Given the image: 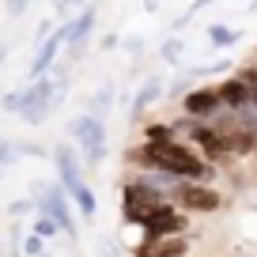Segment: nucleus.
I'll list each match as a JSON object with an SVG mask.
<instances>
[{
    "label": "nucleus",
    "instance_id": "20",
    "mask_svg": "<svg viewBox=\"0 0 257 257\" xmlns=\"http://www.w3.org/2000/svg\"><path fill=\"white\" fill-rule=\"evenodd\" d=\"M170 137H178L174 125H148L144 128V140H170Z\"/></svg>",
    "mask_w": 257,
    "mask_h": 257
},
{
    "label": "nucleus",
    "instance_id": "1",
    "mask_svg": "<svg viewBox=\"0 0 257 257\" xmlns=\"http://www.w3.org/2000/svg\"><path fill=\"white\" fill-rule=\"evenodd\" d=\"M133 159H137L140 167L167 170V174H178V178H185V182H208V178L216 174L212 163H204L201 155L193 152L189 144H182L178 137H170V140H144V148L133 152Z\"/></svg>",
    "mask_w": 257,
    "mask_h": 257
},
{
    "label": "nucleus",
    "instance_id": "31",
    "mask_svg": "<svg viewBox=\"0 0 257 257\" xmlns=\"http://www.w3.org/2000/svg\"><path fill=\"white\" fill-rule=\"evenodd\" d=\"M68 4H72V8H80V4H83V0H68Z\"/></svg>",
    "mask_w": 257,
    "mask_h": 257
},
{
    "label": "nucleus",
    "instance_id": "15",
    "mask_svg": "<svg viewBox=\"0 0 257 257\" xmlns=\"http://www.w3.org/2000/svg\"><path fill=\"white\" fill-rule=\"evenodd\" d=\"M159 98H163V83L159 80H144V87H140L137 98H133V113L140 117V113H144L152 102H159Z\"/></svg>",
    "mask_w": 257,
    "mask_h": 257
},
{
    "label": "nucleus",
    "instance_id": "27",
    "mask_svg": "<svg viewBox=\"0 0 257 257\" xmlns=\"http://www.w3.org/2000/svg\"><path fill=\"white\" fill-rule=\"evenodd\" d=\"M49 4H53V8L61 12V16H68V8H72V4H68V0H49Z\"/></svg>",
    "mask_w": 257,
    "mask_h": 257
},
{
    "label": "nucleus",
    "instance_id": "8",
    "mask_svg": "<svg viewBox=\"0 0 257 257\" xmlns=\"http://www.w3.org/2000/svg\"><path fill=\"white\" fill-rule=\"evenodd\" d=\"M38 212L42 216H49L61 231L76 234V223H72V212H68V189L64 185H38Z\"/></svg>",
    "mask_w": 257,
    "mask_h": 257
},
{
    "label": "nucleus",
    "instance_id": "2",
    "mask_svg": "<svg viewBox=\"0 0 257 257\" xmlns=\"http://www.w3.org/2000/svg\"><path fill=\"white\" fill-rule=\"evenodd\" d=\"M64 95H68V80H53V72H42V76H34L27 87L8 91V95H4V110L19 113L27 125H42V121H49V113L64 102Z\"/></svg>",
    "mask_w": 257,
    "mask_h": 257
},
{
    "label": "nucleus",
    "instance_id": "25",
    "mask_svg": "<svg viewBox=\"0 0 257 257\" xmlns=\"http://www.w3.org/2000/svg\"><path fill=\"white\" fill-rule=\"evenodd\" d=\"M23 253H31V257H42V238H38V234L23 242Z\"/></svg>",
    "mask_w": 257,
    "mask_h": 257
},
{
    "label": "nucleus",
    "instance_id": "3",
    "mask_svg": "<svg viewBox=\"0 0 257 257\" xmlns=\"http://www.w3.org/2000/svg\"><path fill=\"white\" fill-rule=\"evenodd\" d=\"M68 133H72L76 144H80L83 163H87L91 170L102 167V159H106V125H102V117H95V113H80V117L68 121Z\"/></svg>",
    "mask_w": 257,
    "mask_h": 257
},
{
    "label": "nucleus",
    "instance_id": "28",
    "mask_svg": "<svg viewBox=\"0 0 257 257\" xmlns=\"http://www.w3.org/2000/svg\"><path fill=\"white\" fill-rule=\"evenodd\" d=\"M98 253H102V257H117V253H113L110 246H106V242H98Z\"/></svg>",
    "mask_w": 257,
    "mask_h": 257
},
{
    "label": "nucleus",
    "instance_id": "13",
    "mask_svg": "<svg viewBox=\"0 0 257 257\" xmlns=\"http://www.w3.org/2000/svg\"><path fill=\"white\" fill-rule=\"evenodd\" d=\"M53 163H57V174H61L64 189H76V185L83 182L80 178V155H76L72 144H57L53 148Z\"/></svg>",
    "mask_w": 257,
    "mask_h": 257
},
{
    "label": "nucleus",
    "instance_id": "18",
    "mask_svg": "<svg viewBox=\"0 0 257 257\" xmlns=\"http://www.w3.org/2000/svg\"><path fill=\"white\" fill-rule=\"evenodd\" d=\"M208 42L216 49H231L234 42H238V31H231V27H223V23H212L208 27Z\"/></svg>",
    "mask_w": 257,
    "mask_h": 257
},
{
    "label": "nucleus",
    "instance_id": "23",
    "mask_svg": "<svg viewBox=\"0 0 257 257\" xmlns=\"http://www.w3.org/2000/svg\"><path fill=\"white\" fill-rule=\"evenodd\" d=\"M4 8H8V16H12V19H19L27 8H31V0H4Z\"/></svg>",
    "mask_w": 257,
    "mask_h": 257
},
{
    "label": "nucleus",
    "instance_id": "12",
    "mask_svg": "<svg viewBox=\"0 0 257 257\" xmlns=\"http://www.w3.org/2000/svg\"><path fill=\"white\" fill-rule=\"evenodd\" d=\"M189 238L185 234H167V238H144V246H137V257H185Z\"/></svg>",
    "mask_w": 257,
    "mask_h": 257
},
{
    "label": "nucleus",
    "instance_id": "11",
    "mask_svg": "<svg viewBox=\"0 0 257 257\" xmlns=\"http://www.w3.org/2000/svg\"><path fill=\"white\" fill-rule=\"evenodd\" d=\"M64 38H68V23H61V27H53V31H49V38L38 46V53H34V61H31V80L53 68L57 53L64 49Z\"/></svg>",
    "mask_w": 257,
    "mask_h": 257
},
{
    "label": "nucleus",
    "instance_id": "22",
    "mask_svg": "<svg viewBox=\"0 0 257 257\" xmlns=\"http://www.w3.org/2000/svg\"><path fill=\"white\" fill-rule=\"evenodd\" d=\"M178 57H182V42H178V38H167V42H163V61L174 64Z\"/></svg>",
    "mask_w": 257,
    "mask_h": 257
},
{
    "label": "nucleus",
    "instance_id": "5",
    "mask_svg": "<svg viewBox=\"0 0 257 257\" xmlns=\"http://www.w3.org/2000/svg\"><path fill=\"white\" fill-rule=\"evenodd\" d=\"M185 137H189V144L197 148V155H201L204 163H219V159H231L227 155V148H223V137L216 133V125L212 121H197V117H189L185 121Z\"/></svg>",
    "mask_w": 257,
    "mask_h": 257
},
{
    "label": "nucleus",
    "instance_id": "6",
    "mask_svg": "<svg viewBox=\"0 0 257 257\" xmlns=\"http://www.w3.org/2000/svg\"><path fill=\"white\" fill-rule=\"evenodd\" d=\"M170 197H174L170 204H178L182 212H216L223 204V197L216 189H208V182H185V178L174 185Z\"/></svg>",
    "mask_w": 257,
    "mask_h": 257
},
{
    "label": "nucleus",
    "instance_id": "19",
    "mask_svg": "<svg viewBox=\"0 0 257 257\" xmlns=\"http://www.w3.org/2000/svg\"><path fill=\"white\" fill-rule=\"evenodd\" d=\"M234 76H238L242 87H246V102H249V110L257 113V64H253V68H238Z\"/></svg>",
    "mask_w": 257,
    "mask_h": 257
},
{
    "label": "nucleus",
    "instance_id": "10",
    "mask_svg": "<svg viewBox=\"0 0 257 257\" xmlns=\"http://www.w3.org/2000/svg\"><path fill=\"white\" fill-rule=\"evenodd\" d=\"M182 110H185V117L208 121V117H216V113L223 110V102H219L216 87H197V91H189V95L182 98Z\"/></svg>",
    "mask_w": 257,
    "mask_h": 257
},
{
    "label": "nucleus",
    "instance_id": "16",
    "mask_svg": "<svg viewBox=\"0 0 257 257\" xmlns=\"http://www.w3.org/2000/svg\"><path fill=\"white\" fill-rule=\"evenodd\" d=\"M113 95H117V91H113V83L106 80L102 87H98L95 95H91V102H87V113H95V117H106V113H110V106H113Z\"/></svg>",
    "mask_w": 257,
    "mask_h": 257
},
{
    "label": "nucleus",
    "instance_id": "30",
    "mask_svg": "<svg viewBox=\"0 0 257 257\" xmlns=\"http://www.w3.org/2000/svg\"><path fill=\"white\" fill-rule=\"evenodd\" d=\"M253 155H257V125H253Z\"/></svg>",
    "mask_w": 257,
    "mask_h": 257
},
{
    "label": "nucleus",
    "instance_id": "26",
    "mask_svg": "<svg viewBox=\"0 0 257 257\" xmlns=\"http://www.w3.org/2000/svg\"><path fill=\"white\" fill-rule=\"evenodd\" d=\"M8 212H12V216H23V212H31V204H27V201H16Z\"/></svg>",
    "mask_w": 257,
    "mask_h": 257
},
{
    "label": "nucleus",
    "instance_id": "17",
    "mask_svg": "<svg viewBox=\"0 0 257 257\" xmlns=\"http://www.w3.org/2000/svg\"><path fill=\"white\" fill-rule=\"evenodd\" d=\"M68 197H72V201L80 204V212H83L87 219L98 212V204H95V193H91V185H87V182H80L76 189H68Z\"/></svg>",
    "mask_w": 257,
    "mask_h": 257
},
{
    "label": "nucleus",
    "instance_id": "14",
    "mask_svg": "<svg viewBox=\"0 0 257 257\" xmlns=\"http://www.w3.org/2000/svg\"><path fill=\"white\" fill-rule=\"evenodd\" d=\"M216 91H219V102H223V110H242V106H249V102H246V87H242L238 76L223 80Z\"/></svg>",
    "mask_w": 257,
    "mask_h": 257
},
{
    "label": "nucleus",
    "instance_id": "24",
    "mask_svg": "<svg viewBox=\"0 0 257 257\" xmlns=\"http://www.w3.org/2000/svg\"><path fill=\"white\" fill-rule=\"evenodd\" d=\"M16 155H19V148H12L8 140H0V167H4V163H12Z\"/></svg>",
    "mask_w": 257,
    "mask_h": 257
},
{
    "label": "nucleus",
    "instance_id": "29",
    "mask_svg": "<svg viewBox=\"0 0 257 257\" xmlns=\"http://www.w3.org/2000/svg\"><path fill=\"white\" fill-rule=\"evenodd\" d=\"M4 61H8V46H0V64H4Z\"/></svg>",
    "mask_w": 257,
    "mask_h": 257
},
{
    "label": "nucleus",
    "instance_id": "4",
    "mask_svg": "<svg viewBox=\"0 0 257 257\" xmlns=\"http://www.w3.org/2000/svg\"><path fill=\"white\" fill-rule=\"evenodd\" d=\"M159 204H167V197L144 182H128L125 193H121V216H125V223H144Z\"/></svg>",
    "mask_w": 257,
    "mask_h": 257
},
{
    "label": "nucleus",
    "instance_id": "9",
    "mask_svg": "<svg viewBox=\"0 0 257 257\" xmlns=\"http://www.w3.org/2000/svg\"><path fill=\"white\" fill-rule=\"evenodd\" d=\"M144 238H167V234H182L185 231V212L178 208V204H159V208L152 212V216L144 219Z\"/></svg>",
    "mask_w": 257,
    "mask_h": 257
},
{
    "label": "nucleus",
    "instance_id": "21",
    "mask_svg": "<svg viewBox=\"0 0 257 257\" xmlns=\"http://www.w3.org/2000/svg\"><path fill=\"white\" fill-rule=\"evenodd\" d=\"M57 231H61V227H57L49 216H42V212H38V223H34V234H38V238H53Z\"/></svg>",
    "mask_w": 257,
    "mask_h": 257
},
{
    "label": "nucleus",
    "instance_id": "7",
    "mask_svg": "<svg viewBox=\"0 0 257 257\" xmlns=\"http://www.w3.org/2000/svg\"><path fill=\"white\" fill-rule=\"evenodd\" d=\"M95 19H98V8H95V4H83L80 16L68 19V38H64V49H68V64H76L83 53H87L91 31H95Z\"/></svg>",
    "mask_w": 257,
    "mask_h": 257
}]
</instances>
